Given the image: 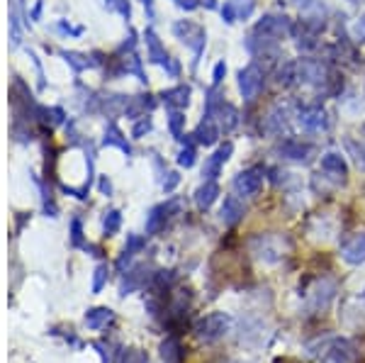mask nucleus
<instances>
[{"label":"nucleus","mask_w":365,"mask_h":363,"mask_svg":"<svg viewBox=\"0 0 365 363\" xmlns=\"http://www.w3.org/2000/svg\"><path fill=\"white\" fill-rule=\"evenodd\" d=\"M309 354L317 356L322 363H358V351L351 339L327 337L322 342L312 344Z\"/></svg>","instance_id":"1"},{"label":"nucleus","mask_w":365,"mask_h":363,"mask_svg":"<svg viewBox=\"0 0 365 363\" xmlns=\"http://www.w3.org/2000/svg\"><path fill=\"white\" fill-rule=\"evenodd\" d=\"M232 327H234V317L229 312H210V315H205L202 319L195 322L192 332H195V337L200 342L217 344L232 332Z\"/></svg>","instance_id":"2"},{"label":"nucleus","mask_w":365,"mask_h":363,"mask_svg":"<svg viewBox=\"0 0 365 363\" xmlns=\"http://www.w3.org/2000/svg\"><path fill=\"white\" fill-rule=\"evenodd\" d=\"M249 247L261 261L275 263L285 256V251L290 244H287V239L278 237V234H256V237L249 242Z\"/></svg>","instance_id":"3"},{"label":"nucleus","mask_w":365,"mask_h":363,"mask_svg":"<svg viewBox=\"0 0 365 363\" xmlns=\"http://www.w3.org/2000/svg\"><path fill=\"white\" fill-rule=\"evenodd\" d=\"M336 280L331 278H319L314 285H312L309 290H304V300H307V310L309 312H324L329 305H331V300L336 297Z\"/></svg>","instance_id":"4"},{"label":"nucleus","mask_w":365,"mask_h":363,"mask_svg":"<svg viewBox=\"0 0 365 363\" xmlns=\"http://www.w3.org/2000/svg\"><path fill=\"white\" fill-rule=\"evenodd\" d=\"M173 32L175 37L180 39L182 44H187L192 51H195V61L202 56V49H205V42H207V32L192 20H180L173 25Z\"/></svg>","instance_id":"5"},{"label":"nucleus","mask_w":365,"mask_h":363,"mask_svg":"<svg viewBox=\"0 0 365 363\" xmlns=\"http://www.w3.org/2000/svg\"><path fill=\"white\" fill-rule=\"evenodd\" d=\"M263 83H266V78H263V71L256 63H251V66L239 71V91L246 101H256L258 93L263 91Z\"/></svg>","instance_id":"6"},{"label":"nucleus","mask_w":365,"mask_h":363,"mask_svg":"<svg viewBox=\"0 0 365 363\" xmlns=\"http://www.w3.org/2000/svg\"><path fill=\"white\" fill-rule=\"evenodd\" d=\"M290 32H292V25L285 15H266L258 20L256 32L253 34H261V37H270V39H282Z\"/></svg>","instance_id":"7"},{"label":"nucleus","mask_w":365,"mask_h":363,"mask_svg":"<svg viewBox=\"0 0 365 363\" xmlns=\"http://www.w3.org/2000/svg\"><path fill=\"white\" fill-rule=\"evenodd\" d=\"M263 188V168H246L234 178V190L244 198L258 195Z\"/></svg>","instance_id":"8"},{"label":"nucleus","mask_w":365,"mask_h":363,"mask_svg":"<svg viewBox=\"0 0 365 363\" xmlns=\"http://www.w3.org/2000/svg\"><path fill=\"white\" fill-rule=\"evenodd\" d=\"M178 200H170L166 205H156V208L149 210V215H146V237H154L166 227V222L170 218V213H175L178 210Z\"/></svg>","instance_id":"9"},{"label":"nucleus","mask_w":365,"mask_h":363,"mask_svg":"<svg viewBox=\"0 0 365 363\" xmlns=\"http://www.w3.org/2000/svg\"><path fill=\"white\" fill-rule=\"evenodd\" d=\"M327 78H329V71L322 61H314V58H302V61H297V81L309 83V86H322Z\"/></svg>","instance_id":"10"},{"label":"nucleus","mask_w":365,"mask_h":363,"mask_svg":"<svg viewBox=\"0 0 365 363\" xmlns=\"http://www.w3.org/2000/svg\"><path fill=\"white\" fill-rule=\"evenodd\" d=\"M341 259L351 266H361L365 263V234L358 232V234H351L344 244H341Z\"/></svg>","instance_id":"11"},{"label":"nucleus","mask_w":365,"mask_h":363,"mask_svg":"<svg viewBox=\"0 0 365 363\" xmlns=\"http://www.w3.org/2000/svg\"><path fill=\"white\" fill-rule=\"evenodd\" d=\"M322 171L329 178L336 180V183H346V178H349V163L336 151H329V154L322 156Z\"/></svg>","instance_id":"12"},{"label":"nucleus","mask_w":365,"mask_h":363,"mask_svg":"<svg viewBox=\"0 0 365 363\" xmlns=\"http://www.w3.org/2000/svg\"><path fill=\"white\" fill-rule=\"evenodd\" d=\"M314 146L302 142V139H285L278 144V154L287 161H309Z\"/></svg>","instance_id":"13"},{"label":"nucleus","mask_w":365,"mask_h":363,"mask_svg":"<svg viewBox=\"0 0 365 363\" xmlns=\"http://www.w3.org/2000/svg\"><path fill=\"white\" fill-rule=\"evenodd\" d=\"M256 10V0H227L225 8H222V17H225L227 25H234L237 20H246Z\"/></svg>","instance_id":"14"},{"label":"nucleus","mask_w":365,"mask_h":363,"mask_svg":"<svg viewBox=\"0 0 365 363\" xmlns=\"http://www.w3.org/2000/svg\"><path fill=\"white\" fill-rule=\"evenodd\" d=\"M234 154V144L232 142H227L225 146H220V149L215 151V154L210 156L207 161H205V168H202V175H205V180H217V175H220L222 171V166L229 161V156Z\"/></svg>","instance_id":"15"},{"label":"nucleus","mask_w":365,"mask_h":363,"mask_svg":"<svg viewBox=\"0 0 365 363\" xmlns=\"http://www.w3.org/2000/svg\"><path fill=\"white\" fill-rule=\"evenodd\" d=\"M144 39H146V46H149V58H151V61H154V63H161V66H168V68H170V73H178V63H173V61L168 58L166 49H163L161 42H158V37L154 34V29H146Z\"/></svg>","instance_id":"16"},{"label":"nucleus","mask_w":365,"mask_h":363,"mask_svg":"<svg viewBox=\"0 0 365 363\" xmlns=\"http://www.w3.org/2000/svg\"><path fill=\"white\" fill-rule=\"evenodd\" d=\"M297 120H299V125H302L304 130H309V132H322V130H327V127H329L327 113H324L322 108H317V105H314V108L299 110Z\"/></svg>","instance_id":"17"},{"label":"nucleus","mask_w":365,"mask_h":363,"mask_svg":"<svg viewBox=\"0 0 365 363\" xmlns=\"http://www.w3.org/2000/svg\"><path fill=\"white\" fill-rule=\"evenodd\" d=\"M222 222H225L227 227H234L239 225L241 220H244L246 215V205L239 200L237 195H227L225 198V205H222Z\"/></svg>","instance_id":"18"},{"label":"nucleus","mask_w":365,"mask_h":363,"mask_svg":"<svg viewBox=\"0 0 365 363\" xmlns=\"http://www.w3.org/2000/svg\"><path fill=\"white\" fill-rule=\"evenodd\" d=\"M207 115L217 117V125H220V130H225V132H232L234 127L239 125V110L229 103H217V108Z\"/></svg>","instance_id":"19"},{"label":"nucleus","mask_w":365,"mask_h":363,"mask_svg":"<svg viewBox=\"0 0 365 363\" xmlns=\"http://www.w3.org/2000/svg\"><path fill=\"white\" fill-rule=\"evenodd\" d=\"M146 283H149V271H146L144 266H137V268H132V271H129L127 276L122 278V285H120V295H122V297H127L129 292H134V290L144 288Z\"/></svg>","instance_id":"20"},{"label":"nucleus","mask_w":365,"mask_h":363,"mask_svg":"<svg viewBox=\"0 0 365 363\" xmlns=\"http://www.w3.org/2000/svg\"><path fill=\"white\" fill-rule=\"evenodd\" d=\"M220 125H217V120L212 115H205V120L200 122L197 125V130H195V134L192 137L197 139V144H205V146H212L220 139Z\"/></svg>","instance_id":"21"},{"label":"nucleus","mask_w":365,"mask_h":363,"mask_svg":"<svg viewBox=\"0 0 365 363\" xmlns=\"http://www.w3.org/2000/svg\"><path fill=\"white\" fill-rule=\"evenodd\" d=\"M217 198H220V185H217V180H205L195 190V205L200 210H210Z\"/></svg>","instance_id":"22"},{"label":"nucleus","mask_w":365,"mask_h":363,"mask_svg":"<svg viewBox=\"0 0 365 363\" xmlns=\"http://www.w3.org/2000/svg\"><path fill=\"white\" fill-rule=\"evenodd\" d=\"M113 310H108V307H93V310H88L86 312V327L88 329H93V332H98V329H103L108 322H113Z\"/></svg>","instance_id":"23"},{"label":"nucleus","mask_w":365,"mask_h":363,"mask_svg":"<svg viewBox=\"0 0 365 363\" xmlns=\"http://www.w3.org/2000/svg\"><path fill=\"white\" fill-rule=\"evenodd\" d=\"M163 101H166L168 108H175V110L185 108V105L190 103V88H187V86L170 88V91L163 93Z\"/></svg>","instance_id":"24"},{"label":"nucleus","mask_w":365,"mask_h":363,"mask_svg":"<svg viewBox=\"0 0 365 363\" xmlns=\"http://www.w3.org/2000/svg\"><path fill=\"white\" fill-rule=\"evenodd\" d=\"M161 359L163 363H180L182 359V347L178 337H166L161 344Z\"/></svg>","instance_id":"25"},{"label":"nucleus","mask_w":365,"mask_h":363,"mask_svg":"<svg viewBox=\"0 0 365 363\" xmlns=\"http://www.w3.org/2000/svg\"><path fill=\"white\" fill-rule=\"evenodd\" d=\"M141 249H144V239L137 237V234H129V237H127V247H125V251H122L120 259H117V271H125V266L134 259V254L141 251Z\"/></svg>","instance_id":"26"},{"label":"nucleus","mask_w":365,"mask_h":363,"mask_svg":"<svg viewBox=\"0 0 365 363\" xmlns=\"http://www.w3.org/2000/svg\"><path fill=\"white\" fill-rule=\"evenodd\" d=\"M295 81H297V63L295 61L282 63V68L278 71V86L287 88V86L295 83Z\"/></svg>","instance_id":"27"},{"label":"nucleus","mask_w":365,"mask_h":363,"mask_svg":"<svg viewBox=\"0 0 365 363\" xmlns=\"http://www.w3.org/2000/svg\"><path fill=\"white\" fill-rule=\"evenodd\" d=\"M108 278H110V268H108V263H100V266L93 271V285H91V290L93 292H100L108 285Z\"/></svg>","instance_id":"28"},{"label":"nucleus","mask_w":365,"mask_h":363,"mask_svg":"<svg viewBox=\"0 0 365 363\" xmlns=\"http://www.w3.org/2000/svg\"><path fill=\"white\" fill-rule=\"evenodd\" d=\"M120 225H122V215L117 213V210H110L108 215H105V220H103V230L108 237H113V234H117V230H120Z\"/></svg>","instance_id":"29"},{"label":"nucleus","mask_w":365,"mask_h":363,"mask_svg":"<svg viewBox=\"0 0 365 363\" xmlns=\"http://www.w3.org/2000/svg\"><path fill=\"white\" fill-rule=\"evenodd\" d=\"M182 125H185V115L178 113V110H173L168 117V127H170V134H173L175 139H182Z\"/></svg>","instance_id":"30"},{"label":"nucleus","mask_w":365,"mask_h":363,"mask_svg":"<svg viewBox=\"0 0 365 363\" xmlns=\"http://www.w3.org/2000/svg\"><path fill=\"white\" fill-rule=\"evenodd\" d=\"M93 349L100 354V361L103 363H115V356H117V351H113L115 347L113 344H108V342H96L93 344Z\"/></svg>","instance_id":"31"},{"label":"nucleus","mask_w":365,"mask_h":363,"mask_svg":"<svg viewBox=\"0 0 365 363\" xmlns=\"http://www.w3.org/2000/svg\"><path fill=\"white\" fill-rule=\"evenodd\" d=\"M105 144L120 146L122 151H127V154H129V144H127V139H122V132L117 130V127H110V132L105 134Z\"/></svg>","instance_id":"32"},{"label":"nucleus","mask_w":365,"mask_h":363,"mask_svg":"<svg viewBox=\"0 0 365 363\" xmlns=\"http://www.w3.org/2000/svg\"><path fill=\"white\" fill-rule=\"evenodd\" d=\"M63 56H66V61L76 68V71H83V68L93 66V61H88V58L81 56V54H73V51H71V54L68 51H63Z\"/></svg>","instance_id":"33"},{"label":"nucleus","mask_w":365,"mask_h":363,"mask_svg":"<svg viewBox=\"0 0 365 363\" xmlns=\"http://www.w3.org/2000/svg\"><path fill=\"white\" fill-rule=\"evenodd\" d=\"M71 244L73 247H83V225H81L78 218L71 222Z\"/></svg>","instance_id":"34"},{"label":"nucleus","mask_w":365,"mask_h":363,"mask_svg":"<svg viewBox=\"0 0 365 363\" xmlns=\"http://www.w3.org/2000/svg\"><path fill=\"white\" fill-rule=\"evenodd\" d=\"M192 163H195V146L187 144L185 149H180V154H178V166L190 168Z\"/></svg>","instance_id":"35"},{"label":"nucleus","mask_w":365,"mask_h":363,"mask_svg":"<svg viewBox=\"0 0 365 363\" xmlns=\"http://www.w3.org/2000/svg\"><path fill=\"white\" fill-rule=\"evenodd\" d=\"M122 363H149V356H146V351H141V349H127Z\"/></svg>","instance_id":"36"},{"label":"nucleus","mask_w":365,"mask_h":363,"mask_svg":"<svg viewBox=\"0 0 365 363\" xmlns=\"http://www.w3.org/2000/svg\"><path fill=\"white\" fill-rule=\"evenodd\" d=\"M280 3L297 5V8H302L304 13H309V10H314V8H319V0H280Z\"/></svg>","instance_id":"37"},{"label":"nucleus","mask_w":365,"mask_h":363,"mask_svg":"<svg viewBox=\"0 0 365 363\" xmlns=\"http://www.w3.org/2000/svg\"><path fill=\"white\" fill-rule=\"evenodd\" d=\"M105 3H108L110 10H117V13H122L125 17H129V13H132V10H129L127 0H105Z\"/></svg>","instance_id":"38"},{"label":"nucleus","mask_w":365,"mask_h":363,"mask_svg":"<svg viewBox=\"0 0 365 363\" xmlns=\"http://www.w3.org/2000/svg\"><path fill=\"white\" fill-rule=\"evenodd\" d=\"M151 130V120H149V117H141V120L137 122V125H134V130H132V137H141V134H146V132H149Z\"/></svg>","instance_id":"39"},{"label":"nucleus","mask_w":365,"mask_h":363,"mask_svg":"<svg viewBox=\"0 0 365 363\" xmlns=\"http://www.w3.org/2000/svg\"><path fill=\"white\" fill-rule=\"evenodd\" d=\"M225 73H227V63L225 61H220L215 66V73H212V86H220L222 83V78H225Z\"/></svg>","instance_id":"40"},{"label":"nucleus","mask_w":365,"mask_h":363,"mask_svg":"<svg viewBox=\"0 0 365 363\" xmlns=\"http://www.w3.org/2000/svg\"><path fill=\"white\" fill-rule=\"evenodd\" d=\"M178 180H180V175H178V173H168V178L163 180V190L170 193V190L175 188V185H178Z\"/></svg>","instance_id":"41"},{"label":"nucleus","mask_w":365,"mask_h":363,"mask_svg":"<svg viewBox=\"0 0 365 363\" xmlns=\"http://www.w3.org/2000/svg\"><path fill=\"white\" fill-rule=\"evenodd\" d=\"M175 3H178L180 8H185V10H195L197 8V0H175Z\"/></svg>","instance_id":"42"},{"label":"nucleus","mask_w":365,"mask_h":363,"mask_svg":"<svg viewBox=\"0 0 365 363\" xmlns=\"http://www.w3.org/2000/svg\"><path fill=\"white\" fill-rule=\"evenodd\" d=\"M100 190H103L105 195H110V193H113V185H110L108 178H100Z\"/></svg>","instance_id":"43"},{"label":"nucleus","mask_w":365,"mask_h":363,"mask_svg":"<svg viewBox=\"0 0 365 363\" xmlns=\"http://www.w3.org/2000/svg\"><path fill=\"white\" fill-rule=\"evenodd\" d=\"M356 159H358V163H363V166H365V146H361V151H358Z\"/></svg>","instance_id":"44"},{"label":"nucleus","mask_w":365,"mask_h":363,"mask_svg":"<svg viewBox=\"0 0 365 363\" xmlns=\"http://www.w3.org/2000/svg\"><path fill=\"white\" fill-rule=\"evenodd\" d=\"M205 3H207V8H215V5H217V0H205Z\"/></svg>","instance_id":"45"},{"label":"nucleus","mask_w":365,"mask_h":363,"mask_svg":"<svg viewBox=\"0 0 365 363\" xmlns=\"http://www.w3.org/2000/svg\"><path fill=\"white\" fill-rule=\"evenodd\" d=\"M144 3H146V5H149V8H151V0H144Z\"/></svg>","instance_id":"46"},{"label":"nucleus","mask_w":365,"mask_h":363,"mask_svg":"<svg viewBox=\"0 0 365 363\" xmlns=\"http://www.w3.org/2000/svg\"><path fill=\"white\" fill-rule=\"evenodd\" d=\"M353 3H363V0H353Z\"/></svg>","instance_id":"47"},{"label":"nucleus","mask_w":365,"mask_h":363,"mask_svg":"<svg viewBox=\"0 0 365 363\" xmlns=\"http://www.w3.org/2000/svg\"><path fill=\"white\" fill-rule=\"evenodd\" d=\"M363 297H365V292H363Z\"/></svg>","instance_id":"48"}]
</instances>
